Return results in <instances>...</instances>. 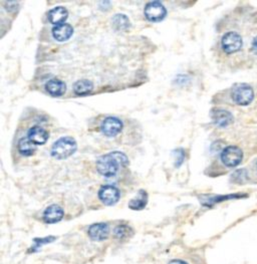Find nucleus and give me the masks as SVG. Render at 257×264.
Masks as SVG:
<instances>
[{"instance_id":"1","label":"nucleus","mask_w":257,"mask_h":264,"mask_svg":"<svg viewBox=\"0 0 257 264\" xmlns=\"http://www.w3.org/2000/svg\"><path fill=\"white\" fill-rule=\"evenodd\" d=\"M129 165L128 157L121 152H113L100 157L97 161V170L104 177H114L120 169Z\"/></svg>"},{"instance_id":"2","label":"nucleus","mask_w":257,"mask_h":264,"mask_svg":"<svg viewBox=\"0 0 257 264\" xmlns=\"http://www.w3.org/2000/svg\"><path fill=\"white\" fill-rule=\"evenodd\" d=\"M78 149L77 142L74 138L64 137L59 139L52 148V156L58 160H65L76 153Z\"/></svg>"},{"instance_id":"3","label":"nucleus","mask_w":257,"mask_h":264,"mask_svg":"<svg viewBox=\"0 0 257 264\" xmlns=\"http://www.w3.org/2000/svg\"><path fill=\"white\" fill-rule=\"evenodd\" d=\"M232 100L239 106H248L254 99V92L249 85H236L231 94Z\"/></svg>"},{"instance_id":"4","label":"nucleus","mask_w":257,"mask_h":264,"mask_svg":"<svg viewBox=\"0 0 257 264\" xmlns=\"http://www.w3.org/2000/svg\"><path fill=\"white\" fill-rule=\"evenodd\" d=\"M243 159V152L236 146L226 147L221 153V161L227 167H236Z\"/></svg>"},{"instance_id":"5","label":"nucleus","mask_w":257,"mask_h":264,"mask_svg":"<svg viewBox=\"0 0 257 264\" xmlns=\"http://www.w3.org/2000/svg\"><path fill=\"white\" fill-rule=\"evenodd\" d=\"M144 13L146 19L152 23L162 22L167 16V11L165 7L159 2H151L147 4Z\"/></svg>"},{"instance_id":"6","label":"nucleus","mask_w":257,"mask_h":264,"mask_svg":"<svg viewBox=\"0 0 257 264\" xmlns=\"http://www.w3.org/2000/svg\"><path fill=\"white\" fill-rule=\"evenodd\" d=\"M221 46H222L223 51L226 54L231 55V54L238 52L241 49L242 39L238 34L234 33V32H230V33H227L226 35H224V37L222 38Z\"/></svg>"},{"instance_id":"7","label":"nucleus","mask_w":257,"mask_h":264,"mask_svg":"<svg viewBox=\"0 0 257 264\" xmlns=\"http://www.w3.org/2000/svg\"><path fill=\"white\" fill-rule=\"evenodd\" d=\"M121 194L117 187L112 185L102 186L99 191L100 200L107 206H113L120 200Z\"/></svg>"},{"instance_id":"8","label":"nucleus","mask_w":257,"mask_h":264,"mask_svg":"<svg viewBox=\"0 0 257 264\" xmlns=\"http://www.w3.org/2000/svg\"><path fill=\"white\" fill-rule=\"evenodd\" d=\"M123 130V122L116 117H108L106 118L102 125L101 131L107 137H116Z\"/></svg>"},{"instance_id":"9","label":"nucleus","mask_w":257,"mask_h":264,"mask_svg":"<svg viewBox=\"0 0 257 264\" xmlns=\"http://www.w3.org/2000/svg\"><path fill=\"white\" fill-rule=\"evenodd\" d=\"M89 236L94 241H103L108 238L110 228L107 223H96L89 228Z\"/></svg>"},{"instance_id":"10","label":"nucleus","mask_w":257,"mask_h":264,"mask_svg":"<svg viewBox=\"0 0 257 264\" xmlns=\"http://www.w3.org/2000/svg\"><path fill=\"white\" fill-rule=\"evenodd\" d=\"M65 212L63 208L57 204H53L49 206L44 212V220L46 223L55 224L60 222L64 218Z\"/></svg>"},{"instance_id":"11","label":"nucleus","mask_w":257,"mask_h":264,"mask_svg":"<svg viewBox=\"0 0 257 264\" xmlns=\"http://www.w3.org/2000/svg\"><path fill=\"white\" fill-rule=\"evenodd\" d=\"M74 35V29L69 24H63L60 26H56L53 29V36L56 41L60 43H65L69 41Z\"/></svg>"},{"instance_id":"12","label":"nucleus","mask_w":257,"mask_h":264,"mask_svg":"<svg viewBox=\"0 0 257 264\" xmlns=\"http://www.w3.org/2000/svg\"><path fill=\"white\" fill-rule=\"evenodd\" d=\"M213 123L221 128L227 127L233 123V116L225 110H214L211 114Z\"/></svg>"},{"instance_id":"13","label":"nucleus","mask_w":257,"mask_h":264,"mask_svg":"<svg viewBox=\"0 0 257 264\" xmlns=\"http://www.w3.org/2000/svg\"><path fill=\"white\" fill-rule=\"evenodd\" d=\"M49 133L40 126H35L30 129L28 133V138L35 144V145H44L47 143L49 139Z\"/></svg>"},{"instance_id":"14","label":"nucleus","mask_w":257,"mask_h":264,"mask_svg":"<svg viewBox=\"0 0 257 264\" xmlns=\"http://www.w3.org/2000/svg\"><path fill=\"white\" fill-rule=\"evenodd\" d=\"M46 90L53 97H62L67 91V86L63 81L53 79L46 84Z\"/></svg>"},{"instance_id":"15","label":"nucleus","mask_w":257,"mask_h":264,"mask_svg":"<svg viewBox=\"0 0 257 264\" xmlns=\"http://www.w3.org/2000/svg\"><path fill=\"white\" fill-rule=\"evenodd\" d=\"M68 17H69V13L63 7H58L49 13V21L56 26L65 24Z\"/></svg>"},{"instance_id":"16","label":"nucleus","mask_w":257,"mask_h":264,"mask_svg":"<svg viewBox=\"0 0 257 264\" xmlns=\"http://www.w3.org/2000/svg\"><path fill=\"white\" fill-rule=\"evenodd\" d=\"M148 202V194L144 190H140L138 195L129 202V208L132 210H143Z\"/></svg>"},{"instance_id":"17","label":"nucleus","mask_w":257,"mask_h":264,"mask_svg":"<svg viewBox=\"0 0 257 264\" xmlns=\"http://www.w3.org/2000/svg\"><path fill=\"white\" fill-rule=\"evenodd\" d=\"M18 148H19L20 153L23 156H27V157L33 156L36 153V151H37L36 145L28 137L27 138H22L20 140Z\"/></svg>"},{"instance_id":"18","label":"nucleus","mask_w":257,"mask_h":264,"mask_svg":"<svg viewBox=\"0 0 257 264\" xmlns=\"http://www.w3.org/2000/svg\"><path fill=\"white\" fill-rule=\"evenodd\" d=\"M112 25L114 29L118 32H126L130 29L131 23L127 16L125 15H116L112 20Z\"/></svg>"},{"instance_id":"19","label":"nucleus","mask_w":257,"mask_h":264,"mask_svg":"<svg viewBox=\"0 0 257 264\" xmlns=\"http://www.w3.org/2000/svg\"><path fill=\"white\" fill-rule=\"evenodd\" d=\"M94 90V85L88 80H81L77 82L74 86V92L78 96H86L92 93Z\"/></svg>"},{"instance_id":"20","label":"nucleus","mask_w":257,"mask_h":264,"mask_svg":"<svg viewBox=\"0 0 257 264\" xmlns=\"http://www.w3.org/2000/svg\"><path fill=\"white\" fill-rule=\"evenodd\" d=\"M114 235L117 239H127L133 235V230L128 225H119L115 228Z\"/></svg>"},{"instance_id":"21","label":"nucleus","mask_w":257,"mask_h":264,"mask_svg":"<svg viewBox=\"0 0 257 264\" xmlns=\"http://www.w3.org/2000/svg\"><path fill=\"white\" fill-rule=\"evenodd\" d=\"M247 172L246 170H238L236 172H234V174L232 175V181L235 183H242L244 181H246L247 179Z\"/></svg>"},{"instance_id":"22","label":"nucleus","mask_w":257,"mask_h":264,"mask_svg":"<svg viewBox=\"0 0 257 264\" xmlns=\"http://www.w3.org/2000/svg\"><path fill=\"white\" fill-rule=\"evenodd\" d=\"M173 155L175 157V167H180L185 159V152L183 149H177L173 152Z\"/></svg>"},{"instance_id":"23","label":"nucleus","mask_w":257,"mask_h":264,"mask_svg":"<svg viewBox=\"0 0 257 264\" xmlns=\"http://www.w3.org/2000/svg\"><path fill=\"white\" fill-rule=\"evenodd\" d=\"M56 240V237L54 236H50V237H46V238H41V239H35L36 242V248H39L41 246H43V244L45 243H50Z\"/></svg>"},{"instance_id":"24","label":"nucleus","mask_w":257,"mask_h":264,"mask_svg":"<svg viewBox=\"0 0 257 264\" xmlns=\"http://www.w3.org/2000/svg\"><path fill=\"white\" fill-rule=\"evenodd\" d=\"M252 51L255 55H257V37L253 40V43H252Z\"/></svg>"},{"instance_id":"25","label":"nucleus","mask_w":257,"mask_h":264,"mask_svg":"<svg viewBox=\"0 0 257 264\" xmlns=\"http://www.w3.org/2000/svg\"><path fill=\"white\" fill-rule=\"evenodd\" d=\"M169 264H188V263L182 260H172L171 262H169Z\"/></svg>"}]
</instances>
